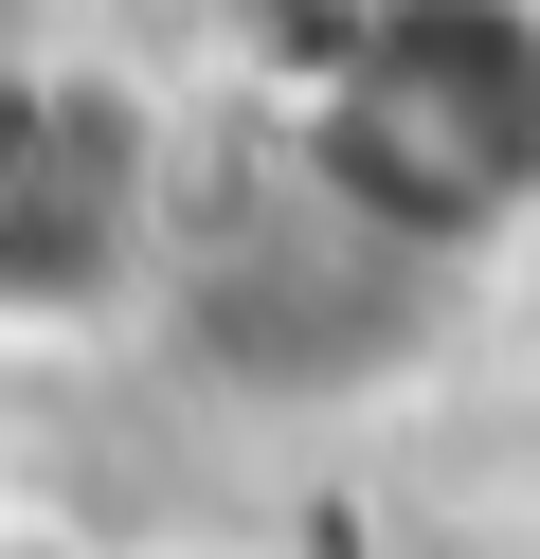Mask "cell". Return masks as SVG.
Here are the masks:
<instances>
[{
  "mask_svg": "<svg viewBox=\"0 0 540 559\" xmlns=\"http://www.w3.org/2000/svg\"><path fill=\"white\" fill-rule=\"evenodd\" d=\"M180 163L144 91L72 73V55H0V325H108L163 289Z\"/></svg>",
  "mask_w": 540,
  "mask_h": 559,
  "instance_id": "7a4b0ae2",
  "label": "cell"
},
{
  "mask_svg": "<svg viewBox=\"0 0 540 559\" xmlns=\"http://www.w3.org/2000/svg\"><path fill=\"white\" fill-rule=\"evenodd\" d=\"M0 559H91V542H55V523H0Z\"/></svg>",
  "mask_w": 540,
  "mask_h": 559,
  "instance_id": "3957f363",
  "label": "cell"
},
{
  "mask_svg": "<svg viewBox=\"0 0 540 559\" xmlns=\"http://www.w3.org/2000/svg\"><path fill=\"white\" fill-rule=\"evenodd\" d=\"M271 163L415 271L540 235V0H343L271 73Z\"/></svg>",
  "mask_w": 540,
  "mask_h": 559,
  "instance_id": "6da1fadb",
  "label": "cell"
}]
</instances>
